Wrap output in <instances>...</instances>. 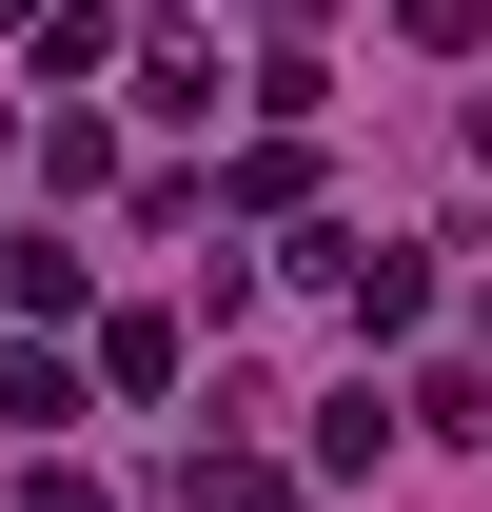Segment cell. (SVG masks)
<instances>
[{
  "instance_id": "obj_1",
  "label": "cell",
  "mask_w": 492,
  "mask_h": 512,
  "mask_svg": "<svg viewBox=\"0 0 492 512\" xmlns=\"http://www.w3.org/2000/svg\"><path fill=\"white\" fill-rule=\"evenodd\" d=\"M335 296H355V335H414V316H433V256H394V237H355V276H335Z\"/></svg>"
},
{
  "instance_id": "obj_2",
  "label": "cell",
  "mask_w": 492,
  "mask_h": 512,
  "mask_svg": "<svg viewBox=\"0 0 492 512\" xmlns=\"http://www.w3.org/2000/svg\"><path fill=\"white\" fill-rule=\"evenodd\" d=\"M20 40H40V99H79V79L119 60V20H99V0H40V20H20Z\"/></svg>"
},
{
  "instance_id": "obj_3",
  "label": "cell",
  "mask_w": 492,
  "mask_h": 512,
  "mask_svg": "<svg viewBox=\"0 0 492 512\" xmlns=\"http://www.w3.org/2000/svg\"><path fill=\"white\" fill-rule=\"evenodd\" d=\"M138 99H158V119H217V40L158 20V40H138Z\"/></svg>"
},
{
  "instance_id": "obj_4",
  "label": "cell",
  "mask_w": 492,
  "mask_h": 512,
  "mask_svg": "<svg viewBox=\"0 0 492 512\" xmlns=\"http://www.w3.org/2000/svg\"><path fill=\"white\" fill-rule=\"evenodd\" d=\"M178 512H296V473H276V453H197Z\"/></svg>"
},
{
  "instance_id": "obj_5",
  "label": "cell",
  "mask_w": 492,
  "mask_h": 512,
  "mask_svg": "<svg viewBox=\"0 0 492 512\" xmlns=\"http://www.w3.org/2000/svg\"><path fill=\"white\" fill-rule=\"evenodd\" d=\"M40 178H60V197H99V178H119V119H79V99H60V119H40Z\"/></svg>"
},
{
  "instance_id": "obj_6",
  "label": "cell",
  "mask_w": 492,
  "mask_h": 512,
  "mask_svg": "<svg viewBox=\"0 0 492 512\" xmlns=\"http://www.w3.org/2000/svg\"><path fill=\"white\" fill-rule=\"evenodd\" d=\"M296 197H315V138L276 119V138H256V158H237V217H296Z\"/></svg>"
},
{
  "instance_id": "obj_7",
  "label": "cell",
  "mask_w": 492,
  "mask_h": 512,
  "mask_svg": "<svg viewBox=\"0 0 492 512\" xmlns=\"http://www.w3.org/2000/svg\"><path fill=\"white\" fill-rule=\"evenodd\" d=\"M414 434H492V375H473V355H433V375H414Z\"/></svg>"
},
{
  "instance_id": "obj_8",
  "label": "cell",
  "mask_w": 492,
  "mask_h": 512,
  "mask_svg": "<svg viewBox=\"0 0 492 512\" xmlns=\"http://www.w3.org/2000/svg\"><path fill=\"white\" fill-rule=\"evenodd\" d=\"M394 40H433V60H473V40H492V0H394Z\"/></svg>"
},
{
  "instance_id": "obj_9",
  "label": "cell",
  "mask_w": 492,
  "mask_h": 512,
  "mask_svg": "<svg viewBox=\"0 0 492 512\" xmlns=\"http://www.w3.org/2000/svg\"><path fill=\"white\" fill-rule=\"evenodd\" d=\"M20 512H119V493H99V473H60V453H40V473H20Z\"/></svg>"
},
{
  "instance_id": "obj_10",
  "label": "cell",
  "mask_w": 492,
  "mask_h": 512,
  "mask_svg": "<svg viewBox=\"0 0 492 512\" xmlns=\"http://www.w3.org/2000/svg\"><path fill=\"white\" fill-rule=\"evenodd\" d=\"M0 20H40V0H0Z\"/></svg>"
}]
</instances>
